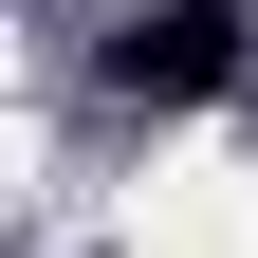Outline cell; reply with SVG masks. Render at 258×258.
<instances>
[{"instance_id": "1", "label": "cell", "mask_w": 258, "mask_h": 258, "mask_svg": "<svg viewBox=\"0 0 258 258\" xmlns=\"http://www.w3.org/2000/svg\"><path fill=\"white\" fill-rule=\"evenodd\" d=\"M92 74H111L129 111H203V92L240 74V0H148V19H129Z\"/></svg>"}]
</instances>
